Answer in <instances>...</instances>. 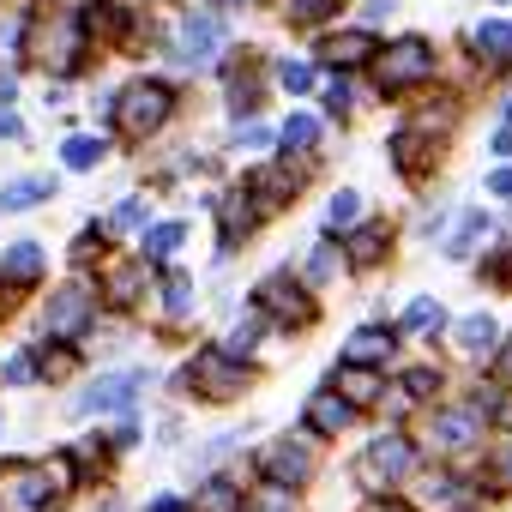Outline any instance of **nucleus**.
Masks as SVG:
<instances>
[{
    "label": "nucleus",
    "mask_w": 512,
    "mask_h": 512,
    "mask_svg": "<svg viewBox=\"0 0 512 512\" xmlns=\"http://www.w3.org/2000/svg\"><path fill=\"white\" fill-rule=\"evenodd\" d=\"M49 43H37V61L43 67H55V73H73L79 67V25L73 19H61L55 31H43Z\"/></svg>",
    "instance_id": "10"
},
{
    "label": "nucleus",
    "mask_w": 512,
    "mask_h": 512,
    "mask_svg": "<svg viewBox=\"0 0 512 512\" xmlns=\"http://www.w3.org/2000/svg\"><path fill=\"white\" fill-rule=\"evenodd\" d=\"M404 470H410V440H404V434H386V440H374V446H368V458L356 464V476H362V488H368V494L392 488Z\"/></svg>",
    "instance_id": "4"
},
{
    "label": "nucleus",
    "mask_w": 512,
    "mask_h": 512,
    "mask_svg": "<svg viewBox=\"0 0 512 512\" xmlns=\"http://www.w3.org/2000/svg\"><path fill=\"white\" fill-rule=\"evenodd\" d=\"M500 374H506V380H512V344H506V362H500Z\"/></svg>",
    "instance_id": "40"
},
{
    "label": "nucleus",
    "mask_w": 512,
    "mask_h": 512,
    "mask_svg": "<svg viewBox=\"0 0 512 512\" xmlns=\"http://www.w3.org/2000/svg\"><path fill=\"white\" fill-rule=\"evenodd\" d=\"M476 434H482V410L470 404V410H446V416H434L428 446H434V452H464Z\"/></svg>",
    "instance_id": "8"
},
{
    "label": "nucleus",
    "mask_w": 512,
    "mask_h": 512,
    "mask_svg": "<svg viewBox=\"0 0 512 512\" xmlns=\"http://www.w3.org/2000/svg\"><path fill=\"white\" fill-rule=\"evenodd\" d=\"M482 235H488V217H482V211H470V217L458 223V235L446 241V253H452V260H464V253H470V247H476Z\"/></svg>",
    "instance_id": "19"
},
{
    "label": "nucleus",
    "mask_w": 512,
    "mask_h": 512,
    "mask_svg": "<svg viewBox=\"0 0 512 512\" xmlns=\"http://www.w3.org/2000/svg\"><path fill=\"white\" fill-rule=\"evenodd\" d=\"M404 326H410V332H434V326H446V308H440L434 296H416L410 314H404Z\"/></svg>",
    "instance_id": "21"
},
{
    "label": "nucleus",
    "mask_w": 512,
    "mask_h": 512,
    "mask_svg": "<svg viewBox=\"0 0 512 512\" xmlns=\"http://www.w3.org/2000/svg\"><path fill=\"white\" fill-rule=\"evenodd\" d=\"M235 145H247V151H260V145H272V133H266V127H253V121H247V127L235 133Z\"/></svg>",
    "instance_id": "34"
},
{
    "label": "nucleus",
    "mask_w": 512,
    "mask_h": 512,
    "mask_svg": "<svg viewBox=\"0 0 512 512\" xmlns=\"http://www.w3.org/2000/svg\"><path fill=\"white\" fill-rule=\"evenodd\" d=\"M404 392H410V398H428V392H434V374H410Z\"/></svg>",
    "instance_id": "35"
},
{
    "label": "nucleus",
    "mask_w": 512,
    "mask_h": 512,
    "mask_svg": "<svg viewBox=\"0 0 512 512\" xmlns=\"http://www.w3.org/2000/svg\"><path fill=\"white\" fill-rule=\"evenodd\" d=\"M380 247H386V229H362V235L350 241V260H356V266H374Z\"/></svg>",
    "instance_id": "26"
},
{
    "label": "nucleus",
    "mask_w": 512,
    "mask_h": 512,
    "mask_svg": "<svg viewBox=\"0 0 512 512\" xmlns=\"http://www.w3.org/2000/svg\"><path fill=\"white\" fill-rule=\"evenodd\" d=\"M332 272H338V253H332V247H314V266H308V278H314V284H326Z\"/></svg>",
    "instance_id": "31"
},
{
    "label": "nucleus",
    "mask_w": 512,
    "mask_h": 512,
    "mask_svg": "<svg viewBox=\"0 0 512 512\" xmlns=\"http://www.w3.org/2000/svg\"><path fill=\"white\" fill-rule=\"evenodd\" d=\"M19 133H25V127H19L13 115H0V139H19Z\"/></svg>",
    "instance_id": "38"
},
{
    "label": "nucleus",
    "mask_w": 512,
    "mask_h": 512,
    "mask_svg": "<svg viewBox=\"0 0 512 512\" xmlns=\"http://www.w3.org/2000/svg\"><path fill=\"white\" fill-rule=\"evenodd\" d=\"M368 55H374V37H368V31H350V37H332V43H326V61H332V67H356V61H368Z\"/></svg>",
    "instance_id": "16"
},
{
    "label": "nucleus",
    "mask_w": 512,
    "mask_h": 512,
    "mask_svg": "<svg viewBox=\"0 0 512 512\" xmlns=\"http://www.w3.org/2000/svg\"><path fill=\"white\" fill-rule=\"evenodd\" d=\"M344 356H350V362H362V368H374V362H386V356H392V332H380V326H362V332H350Z\"/></svg>",
    "instance_id": "12"
},
{
    "label": "nucleus",
    "mask_w": 512,
    "mask_h": 512,
    "mask_svg": "<svg viewBox=\"0 0 512 512\" xmlns=\"http://www.w3.org/2000/svg\"><path fill=\"white\" fill-rule=\"evenodd\" d=\"M217 43H223V25H217L211 13H199V19H187V25H181V61L205 67V61L217 55Z\"/></svg>",
    "instance_id": "9"
},
{
    "label": "nucleus",
    "mask_w": 512,
    "mask_h": 512,
    "mask_svg": "<svg viewBox=\"0 0 512 512\" xmlns=\"http://www.w3.org/2000/svg\"><path fill=\"white\" fill-rule=\"evenodd\" d=\"M278 79H284V91H296V97H302V91H314V67H308V61H284V73H278Z\"/></svg>",
    "instance_id": "29"
},
{
    "label": "nucleus",
    "mask_w": 512,
    "mask_h": 512,
    "mask_svg": "<svg viewBox=\"0 0 512 512\" xmlns=\"http://www.w3.org/2000/svg\"><path fill=\"white\" fill-rule=\"evenodd\" d=\"M458 344H464V350H488V344H494V320H488V314H470V320L458 326Z\"/></svg>",
    "instance_id": "25"
},
{
    "label": "nucleus",
    "mask_w": 512,
    "mask_h": 512,
    "mask_svg": "<svg viewBox=\"0 0 512 512\" xmlns=\"http://www.w3.org/2000/svg\"><path fill=\"white\" fill-rule=\"evenodd\" d=\"M115 229H133V223H145V199H127V205H115V217H109Z\"/></svg>",
    "instance_id": "32"
},
{
    "label": "nucleus",
    "mask_w": 512,
    "mask_h": 512,
    "mask_svg": "<svg viewBox=\"0 0 512 512\" xmlns=\"http://www.w3.org/2000/svg\"><path fill=\"white\" fill-rule=\"evenodd\" d=\"M0 272H7L13 284H31V278L43 272V247H37V241H19V247H7V253H0Z\"/></svg>",
    "instance_id": "14"
},
{
    "label": "nucleus",
    "mask_w": 512,
    "mask_h": 512,
    "mask_svg": "<svg viewBox=\"0 0 512 512\" xmlns=\"http://www.w3.org/2000/svg\"><path fill=\"white\" fill-rule=\"evenodd\" d=\"M260 308H272V314H296V320H308V314H314V308H308V296H302L284 272L260 284Z\"/></svg>",
    "instance_id": "11"
},
{
    "label": "nucleus",
    "mask_w": 512,
    "mask_h": 512,
    "mask_svg": "<svg viewBox=\"0 0 512 512\" xmlns=\"http://www.w3.org/2000/svg\"><path fill=\"white\" fill-rule=\"evenodd\" d=\"M428 73H434V43H422V37H398L386 55H374L380 91H410V85H422Z\"/></svg>",
    "instance_id": "3"
},
{
    "label": "nucleus",
    "mask_w": 512,
    "mask_h": 512,
    "mask_svg": "<svg viewBox=\"0 0 512 512\" xmlns=\"http://www.w3.org/2000/svg\"><path fill=\"white\" fill-rule=\"evenodd\" d=\"M145 386V374L139 368H127V374H103L97 386H85V398L73 404V416H97V410H127V398Z\"/></svg>",
    "instance_id": "6"
},
{
    "label": "nucleus",
    "mask_w": 512,
    "mask_h": 512,
    "mask_svg": "<svg viewBox=\"0 0 512 512\" xmlns=\"http://www.w3.org/2000/svg\"><path fill=\"white\" fill-rule=\"evenodd\" d=\"M49 199V181H13L0 187V211H25V205H43Z\"/></svg>",
    "instance_id": "18"
},
{
    "label": "nucleus",
    "mask_w": 512,
    "mask_h": 512,
    "mask_svg": "<svg viewBox=\"0 0 512 512\" xmlns=\"http://www.w3.org/2000/svg\"><path fill=\"white\" fill-rule=\"evenodd\" d=\"M169 109H175V91L163 85V79H139V85H127L121 97H115V121H121V133H157L163 121H169Z\"/></svg>",
    "instance_id": "2"
},
{
    "label": "nucleus",
    "mask_w": 512,
    "mask_h": 512,
    "mask_svg": "<svg viewBox=\"0 0 512 512\" xmlns=\"http://www.w3.org/2000/svg\"><path fill=\"white\" fill-rule=\"evenodd\" d=\"M332 386H338V398H344V404H368V398H380V380H374L362 362H344V368L332 374Z\"/></svg>",
    "instance_id": "13"
},
{
    "label": "nucleus",
    "mask_w": 512,
    "mask_h": 512,
    "mask_svg": "<svg viewBox=\"0 0 512 512\" xmlns=\"http://www.w3.org/2000/svg\"><path fill=\"white\" fill-rule=\"evenodd\" d=\"M85 25H91V31H127V19H121L115 7H91V13H85Z\"/></svg>",
    "instance_id": "30"
},
{
    "label": "nucleus",
    "mask_w": 512,
    "mask_h": 512,
    "mask_svg": "<svg viewBox=\"0 0 512 512\" xmlns=\"http://www.w3.org/2000/svg\"><path fill=\"white\" fill-rule=\"evenodd\" d=\"M266 470H272L278 482H302V476H308V446H290V440H284V446L266 458Z\"/></svg>",
    "instance_id": "17"
},
{
    "label": "nucleus",
    "mask_w": 512,
    "mask_h": 512,
    "mask_svg": "<svg viewBox=\"0 0 512 512\" xmlns=\"http://www.w3.org/2000/svg\"><path fill=\"white\" fill-rule=\"evenodd\" d=\"M73 488V464H0V512H55Z\"/></svg>",
    "instance_id": "1"
},
{
    "label": "nucleus",
    "mask_w": 512,
    "mask_h": 512,
    "mask_svg": "<svg viewBox=\"0 0 512 512\" xmlns=\"http://www.w3.org/2000/svg\"><path fill=\"white\" fill-rule=\"evenodd\" d=\"M284 13H290L296 25H320V19L338 13V0H284Z\"/></svg>",
    "instance_id": "24"
},
{
    "label": "nucleus",
    "mask_w": 512,
    "mask_h": 512,
    "mask_svg": "<svg viewBox=\"0 0 512 512\" xmlns=\"http://www.w3.org/2000/svg\"><path fill=\"white\" fill-rule=\"evenodd\" d=\"M278 139H284V151H308V145L320 139V121H314V115H290V127H284Z\"/></svg>",
    "instance_id": "23"
},
{
    "label": "nucleus",
    "mask_w": 512,
    "mask_h": 512,
    "mask_svg": "<svg viewBox=\"0 0 512 512\" xmlns=\"http://www.w3.org/2000/svg\"><path fill=\"white\" fill-rule=\"evenodd\" d=\"M500 482H506V488H512V446H506V452H500Z\"/></svg>",
    "instance_id": "39"
},
{
    "label": "nucleus",
    "mask_w": 512,
    "mask_h": 512,
    "mask_svg": "<svg viewBox=\"0 0 512 512\" xmlns=\"http://www.w3.org/2000/svg\"><path fill=\"white\" fill-rule=\"evenodd\" d=\"M187 278H169V290H163V302H169V314H187Z\"/></svg>",
    "instance_id": "33"
},
{
    "label": "nucleus",
    "mask_w": 512,
    "mask_h": 512,
    "mask_svg": "<svg viewBox=\"0 0 512 512\" xmlns=\"http://www.w3.org/2000/svg\"><path fill=\"white\" fill-rule=\"evenodd\" d=\"M61 157H67L73 169H97V163H103V139L79 133V139H67V145H61Z\"/></svg>",
    "instance_id": "20"
},
{
    "label": "nucleus",
    "mask_w": 512,
    "mask_h": 512,
    "mask_svg": "<svg viewBox=\"0 0 512 512\" xmlns=\"http://www.w3.org/2000/svg\"><path fill=\"white\" fill-rule=\"evenodd\" d=\"M362 512H410V506H398V500H368Z\"/></svg>",
    "instance_id": "37"
},
{
    "label": "nucleus",
    "mask_w": 512,
    "mask_h": 512,
    "mask_svg": "<svg viewBox=\"0 0 512 512\" xmlns=\"http://www.w3.org/2000/svg\"><path fill=\"white\" fill-rule=\"evenodd\" d=\"M470 49H476V55H506V49H512V25H500V19H494V25H476Z\"/></svg>",
    "instance_id": "22"
},
{
    "label": "nucleus",
    "mask_w": 512,
    "mask_h": 512,
    "mask_svg": "<svg viewBox=\"0 0 512 512\" xmlns=\"http://www.w3.org/2000/svg\"><path fill=\"white\" fill-rule=\"evenodd\" d=\"M308 422H314L320 434H344V428L356 422V404H344V398H332V392H326V398H314Z\"/></svg>",
    "instance_id": "15"
},
{
    "label": "nucleus",
    "mask_w": 512,
    "mask_h": 512,
    "mask_svg": "<svg viewBox=\"0 0 512 512\" xmlns=\"http://www.w3.org/2000/svg\"><path fill=\"white\" fill-rule=\"evenodd\" d=\"M488 187H494L500 199H512V169H494V175H488Z\"/></svg>",
    "instance_id": "36"
},
{
    "label": "nucleus",
    "mask_w": 512,
    "mask_h": 512,
    "mask_svg": "<svg viewBox=\"0 0 512 512\" xmlns=\"http://www.w3.org/2000/svg\"><path fill=\"white\" fill-rule=\"evenodd\" d=\"M356 211H362V199H356V193H338V199L326 205V223H332V229H350Z\"/></svg>",
    "instance_id": "28"
},
{
    "label": "nucleus",
    "mask_w": 512,
    "mask_h": 512,
    "mask_svg": "<svg viewBox=\"0 0 512 512\" xmlns=\"http://www.w3.org/2000/svg\"><path fill=\"white\" fill-rule=\"evenodd\" d=\"M175 241H181V223H157V229L145 235V260H163V253H175Z\"/></svg>",
    "instance_id": "27"
},
{
    "label": "nucleus",
    "mask_w": 512,
    "mask_h": 512,
    "mask_svg": "<svg viewBox=\"0 0 512 512\" xmlns=\"http://www.w3.org/2000/svg\"><path fill=\"white\" fill-rule=\"evenodd\" d=\"M85 320H91V284H67V290H55L43 326H49L55 338H73V332H85Z\"/></svg>",
    "instance_id": "7"
},
{
    "label": "nucleus",
    "mask_w": 512,
    "mask_h": 512,
    "mask_svg": "<svg viewBox=\"0 0 512 512\" xmlns=\"http://www.w3.org/2000/svg\"><path fill=\"white\" fill-rule=\"evenodd\" d=\"M241 380H247V368H235L223 350H205V356L187 368V386L205 392V398H229V392H241Z\"/></svg>",
    "instance_id": "5"
}]
</instances>
